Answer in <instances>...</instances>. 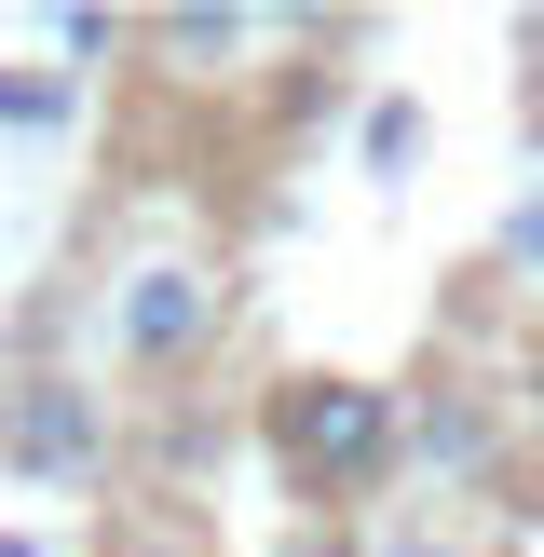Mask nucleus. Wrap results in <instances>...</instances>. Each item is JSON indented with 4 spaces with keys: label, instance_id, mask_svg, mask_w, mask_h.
Returning <instances> with one entry per match:
<instances>
[{
    "label": "nucleus",
    "instance_id": "12",
    "mask_svg": "<svg viewBox=\"0 0 544 557\" xmlns=\"http://www.w3.org/2000/svg\"><path fill=\"white\" fill-rule=\"evenodd\" d=\"M517 82H531V109H544V0L517 14Z\"/></svg>",
    "mask_w": 544,
    "mask_h": 557
},
{
    "label": "nucleus",
    "instance_id": "3",
    "mask_svg": "<svg viewBox=\"0 0 544 557\" xmlns=\"http://www.w3.org/2000/svg\"><path fill=\"white\" fill-rule=\"evenodd\" d=\"M218 326H232V286H218L205 245H136L109 272V354H123V381H190L218 354Z\"/></svg>",
    "mask_w": 544,
    "mask_h": 557
},
{
    "label": "nucleus",
    "instance_id": "11",
    "mask_svg": "<svg viewBox=\"0 0 544 557\" xmlns=\"http://www.w3.org/2000/svg\"><path fill=\"white\" fill-rule=\"evenodd\" d=\"M41 41H54V54H123L136 14H41Z\"/></svg>",
    "mask_w": 544,
    "mask_h": 557
},
{
    "label": "nucleus",
    "instance_id": "13",
    "mask_svg": "<svg viewBox=\"0 0 544 557\" xmlns=\"http://www.w3.org/2000/svg\"><path fill=\"white\" fill-rule=\"evenodd\" d=\"M0 557H41V544H27V531H0Z\"/></svg>",
    "mask_w": 544,
    "mask_h": 557
},
{
    "label": "nucleus",
    "instance_id": "4",
    "mask_svg": "<svg viewBox=\"0 0 544 557\" xmlns=\"http://www.w3.org/2000/svg\"><path fill=\"white\" fill-rule=\"evenodd\" d=\"M0 476L27 490H96L109 476V395L69 368H14L0 381Z\"/></svg>",
    "mask_w": 544,
    "mask_h": 557
},
{
    "label": "nucleus",
    "instance_id": "1",
    "mask_svg": "<svg viewBox=\"0 0 544 557\" xmlns=\"http://www.w3.org/2000/svg\"><path fill=\"white\" fill-rule=\"evenodd\" d=\"M259 462L299 490L313 531H368V504L408 476V381H381V368H286L259 395Z\"/></svg>",
    "mask_w": 544,
    "mask_h": 557
},
{
    "label": "nucleus",
    "instance_id": "7",
    "mask_svg": "<svg viewBox=\"0 0 544 557\" xmlns=\"http://www.w3.org/2000/svg\"><path fill=\"white\" fill-rule=\"evenodd\" d=\"M69 109H82V69H41V54L0 69V136H69Z\"/></svg>",
    "mask_w": 544,
    "mask_h": 557
},
{
    "label": "nucleus",
    "instance_id": "6",
    "mask_svg": "<svg viewBox=\"0 0 544 557\" xmlns=\"http://www.w3.org/2000/svg\"><path fill=\"white\" fill-rule=\"evenodd\" d=\"M96 557H218V531L190 504H163V490H136V504H109V544Z\"/></svg>",
    "mask_w": 544,
    "mask_h": 557
},
{
    "label": "nucleus",
    "instance_id": "2",
    "mask_svg": "<svg viewBox=\"0 0 544 557\" xmlns=\"http://www.w3.org/2000/svg\"><path fill=\"white\" fill-rule=\"evenodd\" d=\"M408 476H422L435 504H504V490L531 476V395H517L462 326L435 341V368L408 381Z\"/></svg>",
    "mask_w": 544,
    "mask_h": 557
},
{
    "label": "nucleus",
    "instance_id": "10",
    "mask_svg": "<svg viewBox=\"0 0 544 557\" xmlns=\"http://www.w3.org/2000/svg\"><path fill=\"white\" fill-rule=\"evenodd\" d=\"M490 259H504L517 286H544V177H531V190L504 205V245H490Z\"/></svg>",
    "mask_w": 544,
    "mask_h": 557
},
{
    "label": "nucleus",
    "instance_id": "8",
    "mask_svg": "<svg viewBox=\"0 0 544 557\" xmlns=\"http://www.w3.org/2000/svg\"><path fill=\"white\" fill-rule=\"evenodd\" d=\"M354 557H490V544L462 531L449 504H395V517H368V531H354Z\"/></svg>",
    "mask_w": 544,
    "mask_h": 557
},
{
    "label": "nucleus",
    "instance_id": "5",
    "mask_svg": "<svg viewBox=\"0 0 544 557\" xmlns=\"http://www.w3.org/2000/svg\"><path fill=\"white\" fill-rule=\"evenodd\" d=\"M259 41H272L259 14H205V0L136 14V54H163V82H232V54H259Z\"/></svg>",
    "mask_w": 544,
    "mask_h": 557
},
{
    "label": "nucleus",
    "instance_id": "9",
    "mask_svg": "<svg viewBox=\"0 0 544 557\" xmlns=\"http://www.w3.org/2000/svg\"><path fill=\"white\" fill-rule=\"evenodd\" d=\"M408 163H422V109L381 96V109H368V177H381V190H408Z\"/></svg>",
    "mask_w": 544,
    "mask_h": 557
}]
</instances>
